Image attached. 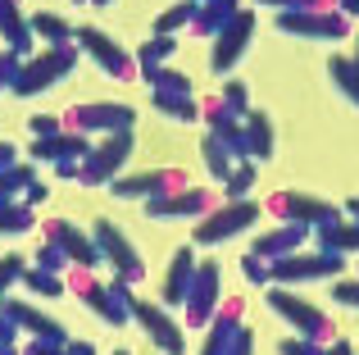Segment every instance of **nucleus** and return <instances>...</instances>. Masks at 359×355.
Here are the masks:
<instances>
[{"mask_svg":"<svg viewBox=\"0 0 359 355\" xmlns=\"http://www.w3.org/2000/svg\"><path fill=\"white\" fill-rule=\"evenodd\" d=\"M78 69V46H46L41 55H32V60L18 64V78H14V96H41V91H50L60 78H69V73Z\"/></svg>","mask_w":359,"mask_h":355,"instance_id":"f257e3e1","label":"nucleus"},{"mask_svg":"<svg viewBox=\"0 0 359 355\" xmlns=\"http://www.w3.org/2000/svg\"><path fill=\"white\" fill-rule=\"evenodd\" d=\"M73 296H78L100 323H109V328H123V323L132 319V310H128L132 292H128V283H118V278L114 283H96L91 269H73Z\"/></svg>","mask_w":359,"mask_h":355,"instance_id":"f03ea898","label":"nucleus"},{"mask_svg":"<svg viewBox=\"0 0 359 355\" xmlns=\"http://www.w3.org/2000/svg\"><path fill=\"white\" fill-rule=\"evenodd\" d=\"M128 160H132V128H123V133H105V142L91 146V151L82 155L78 182L82 187H109L123 173Z\"/></svg>","mask_w":359,"mask_h":355,"instance_id":"7ed1b4c3","label":"nucleus"},{"mask_svg":"<svg viewBox=\"0 0 359 355\" xmlns=\"http://www.w3.org/2000/svg\"><path fill=\"white\" fill-rule=\"evenodd\" d=\"M219 301H223V264L219 260H196L191 287H187V301H182L187 328H205L219 310Z\"/></svg>","mask_w":359,"mask_h":355,"instance_id":"20e7f679","label":"nucleus"},{"mask_svg":"<svg viewBox=\"0 0 359 355\" xmlns=\"http://www.w3.org/2000/svg\"><path fill=\"white\" fill-rule=\"evenodd\" d=\"M269 310L282 314V319L296 328V337H309V342H332V323H327V314L318 310V305L300 301V296H291L282 283H269Z\"/></svg>","mask_w":359,"mask_h":355,"instance_id":"39448f33","label":"nucleus"},{"mask_svg":"<svg viewBox=\"0 0 359 355\" xmlns=\"http://www.w3.org/2000/svg\"><path fill=\"white\" fill-rule=\"evenodd\" d=\"M278 32L305 41H341L351 36V18L341 9H278Z\"/></svg>","mask_w":359,"mask_h":355,"instance_id":"423d86ee","label":"nucleus"},{"mask_svg":"<svg viewBox=\"0 0 359 355\" xmlns=\"http://www.w3.org/2000/svg\"><path fill=\"white\" fill-rule=\"evenodd\" d=\"M255 219H259V201H250V196H241V201H228L219 205V210H210L201 223H196V246H219V241L237 237V232L255 228Z\"/></svg>","mask_w":359,"mask_h":355,"instance_id":"0eeeda50","label":"nucleus"},{"mask_svg":"<svg viewBox=\"0 0 359 355\" xmlns=\"http://www.w3.org/2000/svg\"><path fill=\"white\" fill-rule=\"evenodd\" d=\"M91 237H96V250H100V260H109V269H114V278L118 283H141L146 278V260L137 255V246H132L128 237H123V228L118 223H109V219H96V228H91Z\"/></svg>","mask_w":359,"mask_h":355,"instance_id":"6e6552de","label":"nucleus"},{"mask_svg":"<svg viewBox=\"0 0 359 355\" xmlns=\"http://www.w3.org/2000/svg\"><path fill=\"white\" fill-rule=\"evenodd\" d=\"M128 310H132V319L146 328V337L155 342L164 355H182V351H187V328H182V323H177L159 301H146V296L132 292V296H128Z\"/></svg>","mask_w":359,"mask_h":355,"instance_id":"1a4fd4ad","label":"nucleus"},{"mask_svg":"<svg viewBox=\"0 0 359 355\" xmlns=\"http://www.w3.org/2000/svg\"><path fill=\"white\" fill-rule=\"evenodd\" d=\"M346 269V255H332V250H314V255H300V250H291V255H278L269 260V278L273 283H318V278H337Z\"/></svg>","mask_w":359,"mask_h":355,"instance_id":"9d476101","label":"nucleus"},{"mask_svg":"<svg viewBox=\"0 0 359 355\" xmlns=\"http://www.w3.org/2000/svg\"><path fill=\"white\" fill-rule=\"evenodd\" d=\"M269 214H278L282 223H300V228H323V223L341 219V210L332 201H318V196H305V192H273Z\"/></svg>","mask_w":359,"mask_h":355,"instance_id":"9b49d317","label":"nucleus"},{"mask_svg":"<svg viewBox=\"0 0 359 355\" xmlns=\"http://www.w3.org/2000/svg\"><path fill=\"white\" fill-rule=\"evenodd\" d=\"M73 46H82V51H87L91 60H96L109 78H118V82H128L132 73H137V60H132L118 41H109L100 27H73Z\"/></svg>","mask_w":359,"mask_h":355,"instance_id":"f8f14e48","label":"nucleus"},{"mask_svg":"<svg viewBox=\"0 0 359 355\" xmlns=\"http://www.w3.org/2000/svg\"><path fill=\"white\" fill-rule=\"evenodd\" d=\"M177 187H187V173L182 169H146V173H128V178H114L109 182V192L118 196V201H155V196H168L177 192Z\"/></svg>","mask_w":359,"mask_h":355,"instance_id":"ddd939ff","label":"nucleus"},{"mask_svg":"<svg viewBox=\"0 0 359 355\" xmlns=\"http://www.w3.org/2000/svg\"><path fill=\"white\" fill-rule=\"evenodd\" d=\"M250 36H255V14H250V9H237V14H232V23L223 27L219 36H214L210 69H214V73H232V69L241 64L245 46H250Z\"/></svg>","mask_w":359,"mask_h":355,"instance_id":"4468645a","label":"nucleus"},{"mask_svg":"<svg viewBox=\"0 0 359 355\" xmlns=\"http://www.w3.org/2000/svg\"><path fill=\"white\" fill-rule=\"evenodd\" d=\"M214 210V192L205 187H177L168 196L146 201V219H205Z\"/></svg>","mask_w":359,"mask_h":355,"instance_id":"2eb2a0df","label":"nucleus"},{"mask_svg":"<svg viewBox=\"0 0 359 355\" xmlns=\"http://www.w3.org/2000/svg\"><path fill=\"white\" fill-rule=\"evenodd\" d=\"M132 119H137V109L128 105H73L69 114H64V128H73V133H123V128H132Z\"/></svg>","mask_w":359,"mask_h":355,"instance_id":"dca6fc26","label":"nucleus"},{"mask_svg":"<svg viewBox=\"0 0 359 355\" xmlns=\"http://www.w3.org/2000/svg\"><path fill=\"white\" fill-rule=\"evenodd\" d=\"M46 241H55V246L69 255L73 269H96V264H100L96 237H87L82 228H73L69 219H50V223H46Z\"/></svg>","mask_w":359,"mask_h":355,"instance_id":"f3484780","label":"nucleus"},{"mask_svg":"<svg viewBox=\"0 0 359 355\" xmlns=\"http://www.w3.org/2000/svg\"><path fill=\"white\" fill-rule=\"evenodd\" d=\"M0 310H5V319H14V328H27L36 342H55V347H64V342H69V333H64V323H60V319L41 314L36 305H27V301L0 296Z\"/></svg>","mask_w":359,"mask_h":355,"instance_id":"a211bd4d","label":"nucleus"},{"mask_svg":"<svg viewBox=\"0 0 359 355\" xmlns=\"http://www.w3.org/2000/svg\"><path fill=\"white\" fill-rule=\"evenodd\" d=\"M191 274H196V250L191 246H177L173 255H168L164 283H159V305H164V310H182L187 287H191Z\"/></svg>","mask_w":359,"mask_h":355,"instance_id":"6ab92c4d","label":"nucleus"},{"mask_svg":"<svg viewBox=\"0 0 359 355\" xmlns=\"http://www.w3.org/2000/svg\"><path fill=\"white\" fill-rule=\"evenodd\" d=\"M241 328V301H219L214 319L205 323V342H201V355H228L232 337Z\"/></svg>","mask_w":359,"mask_h":355,"instance_id":"aec40b11","label":"nucleus"},{"mask_svg":"<svg viewBox=\"0 0 359 355\" xmlns=\"http://www.w3.org/2000/svg\"><path fill=\"white\" fill-rule=\"evenodd\" d=\"M87 151H91L87 133H73V128H60V133L32 142V160H50V164L55 160H82Z\"/></svg>","mask_w":359,"mask_h":355,"instance_id":"412c9836","label":"nucleus"},{"mask_svg":"<svg viewBox=\"0 0 359 355\" xmlns=\"http://www.w3.org/2000/svg\"><path fill=\"white\" fill-rule=\"evenodd\" d=\"M309 237V228H300V223H282V228H269L264 237H255L250 255L259 260H278V255H291V250H300Z\"/></svg>","mask_w":359,"mask_h":355,"instance_id":"4be33fe9","label":"nucleus"},{"mask_svg":"<svg viewBox=\"0 0 359 355\" xmlns=\"http://www.w3.org/2000/svg\"><path fill=\"white\" fill-rule=\"evenodd\" d=\"M241 9V0H196L191 14V32L196 36H219L223 27L232 23V14Z\"/></svg>","mask_w":359,"mask_h":355,"instance_id":"5701e85b","label":"nucleus"},{"mask_svg":"<svg viewBox=\"0 0 359 355\" xmlns=\"http://www.w3.org/2000/svg\"><path fill=\"white\" fill-rule=\"evenodd\" d=\"M0 41H5V51H18V55H27L36 41L23 9H18V0H0Z\"/></svg>","mask_w":359,"mask_h":355,"instance_id":"b1692460","label":"nucleus"},{"mask_svg":"<svg viewBox=\"0 0 359 355\" xmlns=\"http://www.w3.org/2000/svg\"><path fill=\"white\" fill-rule=\"evenodd\" d=\"M318 237V250H332V255H355L359 250V219H337V223H323V228H314Z\"/></svg>","mask_w":359,"mask_h":355,"instance_id":"393cba45","label":"nucleus"},{"mask_svg":"<svg viewBox=\"0 0 359 355\" xmlns=\"http://www.w3.org/2000/svg\"><path fill=\"white\" fill-rule=\"evenodd\" d=\"M241 123H245V142H250V160H269L273 155V123H269V114L250 105V114H245Z\"/></svg>","mask_w":359,"mask_h":355,"instance_id":"a878e982","label":"nucleus"},{"mask_svg":"<svg viewBox=\"0 0 359 355\" xmlns=\"http://www.w3.org/2000/svg\"><path fill=\"white\" fill-rule=\"evenodd\" d=\"M327 78H332V87L341 91L351 105H359V64L351 55H337V60H327Z\"/></svg>","mask_w":359,"mask_h":355,"instance_id":"bb28decb","label":"nucleus"},{"mask_svg":"<svg viewBox=\"0 0 359 355\" xmlns=\"http://www.w3.org/2000/svg\"><path fill=\"white\" fill-rule=\"evenodd\" d=\"M27 27H32V36H41L46 46H73V27L64 23L60 14H46L41 9V14L27 18Z\"/></svg>","mask_w":359,"mask_h":355,"instance_id":"cd10ccee","label":"nucleus"},{"mask_svg":"<svg viewBox=\"0 0 359 355\" xmlns=\"http://www.w3.org/2000/svg\"><path fill=\"white\" fill-rule=\"evenodd\" d=\"M155 109L164 119H173V123H196V119H201V105H196L191 96H168V91H155Z\"/></svg>","mask_w":359,"mask_h":355,"instance_id":"c85d7f7f","label":"nucleus"},{"mask_svg":"<svg viewBox=\"0 0 359 355\" xmlns=\"http://www.w3.org/2000/svg\"><path fill=\"white\" fill-rule=\"evenodd\" d=\"M201 160H205V169H210V178H214V182H223V178L232 173V164H237V160L228 155V146H223L214 133L201 142Z\"/></svg>","mask_w":359,"mask_h":355,"instance_id":"c756f323","label":"nucleus"},{"mask_svg":"<svg viewBox=\"0 0 359 355\" xmlns=\"http://www.w3.org/2000/svg\"><path fill=\"white\" fill-rule=\"evenodd\" d=\"M18 283L27 287V292L32 296H46V301H50V296H64L69 292V287H64V274H46V269H23V278H18Z\"/></svg>","mask_w":359,"mask_h":355,"instance_id":"7c9ffc66","label":"nucleus"},{"mask_svg":"<svg viewBox=\"0 0 359 355\" xmlns=\"http://www.w3.org/2000/svg\"><path fill=\"white\" fill-rule=\"evenodd\" d=\"M141 73H146V82L155 91H168V96H191V78L177 73V69H164V64H159V69H141Z\"/></svg>","mask_w":359,"mask_h":355,"instance_id":"2f4dec72","label":"nucleus"},{"mask_svg":"<svg viewBox=\"0 0 359 355\" xmlns=\"http://www.w3.org/2000/svg\"><path fill=\"white\" fill-rule=\"evenodd\" d=\"M191 14H196V0H177V5H168L164 14L155 18V36H173V32H182V27H191Z\"/></svg>","mask_w":359,"mask_h":355,"instance_id":"473e14b6","label":"nucleus"},{"mask_svg":"<svg viewBox=\"0 0 359 355\" xmlns=\"http://www.w3.org/2000/svg\"><path fill=\"white\" fill-rule=\"evenodd\" d=\"M32 205H23V201H9V205H0V232L5 237H18V232H27L32 228Z\"/></svg>","mask_w":359,"mask_h":355,"instance_id":"72a5a7b5","label":"nucleus"},{"mask_svg":"<svg viewBox=\"0 0 359 355\" xmlns=\"http://www.w3.org/2000/svg\"><path fill=\"white\" fill-rule=\"evenodd\" d=\"M173 51H177V36H146L141 51H137V64H141V69H159Z\"/></svg>","mask_w":359,"mask_h":355,"instance_id":"f704fd0d","label":"nucleus"},{"mask_svg":"<svg viewBox=\"0 0 359 355\" xmlns=\"http://www.w3.org/2000/svg\"><path fill=\"white\" fill-rule=\"evenodd\" d=\"M250 187H255V160L232 164V173L223 178V192H228V201H241V196H250Z\"/></svg>","mask_w":359,"mask_h":355,"instance_id":"c9c22d12","label":"nucleus"},{"mask_svg":"<svg viewBox=\"0 0 359 355\" xmlns=\"http://www.w3.org/2000/svg\"><path fill=\"white\" fill-rule=\"evenodd\" d=\"M32 169H27V164H14V169H0V205H9V201H14V196L18 192H23V187L27 182H32Z\"/></svg>","mask_w":359,"mask_h":355,"instance_id":"e433bc0d","label":"nucleus"},{"mask_svg":"<svg viewBox=\"0 0 359 355\" xmlns=\"http://www.w3.org/2000/svg\"><path fill=\"white\" fill-rule=\"evenodd\" d=\"M223 109H228V114H237V119H245L250 114V91H245V82H237V78H228L223 82Z\"/></svg>","mask_w":359,"mask_h":355,"instance_id":"4c0bfd02","label":"nucleus"},{"mask_svg":"<svg viewBox=\"0 0 359 355\" xmlns=\"http://www.w3.org/2000/svg\"><path fill=\"white\" fill-rule=\"evenodd\" d=\"M36 269H46V274H69V255H64L60 246H55V241H46L41 250H36Z\"/></svg>","mask_w":359,"mask_h":355,"instance_id":"58836bf2","label":"nucleus"},{"mask_svg":"<svg viewBox=\"0 0 359 355\" xmlns=\"http://www.w3.org/2000/svg\"><path fill=\"white\" fill-rule=\"evenodd\" d=\"M23 269H27V260H23V255H0V296H5L9 287L23 278Z\"/></svg>","mask_w":359,"mask_h":355,"instance_id":"ea45409f","label":"nucleus"},{"mask_svg":"<svg viewBox=\"0 0 359 355\" xmlns=\"http://www.w3.org/2000/svg\"><path fill=\"white\" fill-rule=\"evenodd\" d=\"M278 355H327L323 342H309V337H282Z\"/></svg>","mask_w":359,"mask_h":355,"instance_id":"a19ab883","label":"nucleus"},{"mask_svg":"<svg viewBox=\"0 0 359 355\" xmlns=\"http://www.w3.org/2000/svg\"><path fill=\"white\" fill-rule=\"evenodd\" d=\"M241 274H245V278H250V283H255V287H269V283H273V278H269V260H259V255H250V250H245V255H241Z\"/></svg>","mask_w":359,"mask_h":355,"instance_id":"79ce46f5","label":"nucleus"},{"mask_svg":"<svg viewBox=\"0 0 359 355\" xmlns=\"http://www.w3.org/2000/svg\"><path fill=\"white\" fill-rule=\"evenodd\" d=\"M18 64H23V55H18V51H0V91H9V87H14Z\"/></svg>","mask_w":359,"mask_h":355,"instance_id":"37998d69","label":"nucleus"},{"mask_svg":"<svg viewBox=\"0 0 359 355\" xmlns=\"http://www.w3.org/2000/svg\"><path fill=\"white\" fill-rule=\"evenodd\" d=\"M332 296L341 305H351V310H359V278H341V283H332Z\"/></svg>","mask_w":359,"mask_h":355,"instance_id":"c03bdc74","label":"nucleus"},{"mask_svg":"<svg viewBox=\"0 0 359 355\" xmlns=\"http://www.w3.org/2000/svg\"><path fill=\"white\" fill-rule=\"evenodd\" d=\"M255 5H273V9H332V0H255Z\"/></svg>","mask_w":359,"mask_h":355,"instance_id":"a18cd8bd","label":"nucleus"},{"mask_svg":"<svg viewBox=\"0 0 359 355\" xmlns=\"http://www.w3.org/2000/svg\"><path fill=\"white\" fill-rule=\"evenodd\" d=\"M228 355H255V333L245 328V323H241V328H237V337H232V347H228Z\"/></svg>","mask_w":359,"mask_h":355,"instance_id":"49530a36","label":"nucleus"},{"mask_svg":"<svg viewBox=\"0 0 359 355\" xmlns=\"http://www.w3.org/2000/svg\"><path fill=\"white\" fill-rule=\"evenodd\" d=\"M27 128H32V137H50V133H60V123H55L50 114H32V119H27Z\"/></svg>","mask_w":359,"mask_h":355,"instance_id":"de8ad7c7","label":"nucleus"},{"mask_svg":"<svg viewBox=\"0 0 359 355\" xmlns=\"http://www.w3.org/2000/svg\"><path fill=\"white\" fill-rule=\"evenodd\" d=\"M46 196H50V187H46V182H36V178L23 187V205H41Z\"/></svg>","mask_w":359,"mask_h":355,"instance_id":"09e8293b","label":"nucleus"},{"mask_svg":"<svg viewBox=\"0 0 359 355\" xmlns=\"http://www.w3.org/2000/svg\"><path fill=\"white\" fill-rule=\"evenodd\" d=\"M23 355H69V351H64V347H55V342H36V337H32Z\"/></svg>","mask_w":359,"mask_h":355,"instance_id":"8fccbe9b","label":"nucleus"},{"mask_svg":"<svg viewBox=\"0 0 359 355\" xmlns=\"http://www.w3.org/2000/svg\"><path fill=\"white\" fill-rule=\"evenodd\" d=\"M18 164V146L14 142H0V169H14Z\"/></svg>","mask_w":359,"mask_h":355,"instance_id":"3c124183","label":"nucleus"},{"mask_svg":"<svg viewBox=\"0 0 359 355\" xmlns=\"http://www.w3.org/2000/svg\"><path fill=\"white\" fill-rule=\"evenodd\" d=\"M78 169H82V160H55V173L60 178H73V182H78Z\"/></svg>","mask_w":359,"mask_h":355,"instance_id":"603ef678","label":"nucleus"},{"mask_svg":"<svg viewBox=\"0 0 359 355\" xmlns=\"http://www.w3.org/2000/svg\"><path fill=\"white\" fill-rule=\"evenodd\" d=\"M14 319H5V310H0V347H14Z\"/></svg>","mask_w":359,"mask_h":355,"instance_id":"864d4df0","label":"nucleus"},{"mask_svg":"<svg viewBox=\"0 0 359 355\" xmlns=\"http://www.w3.org/2000/svg\"><path fill=\"white\" fill-rule=\"evenodd\" d=\"M64 351H69V355H96V347H91V342H64Z\"/></svg>","mask_w":359,"mask_h":355,"instance_id":"5fc2aeb1","label":"nucleus"},{"mask_svg":"<svg viewBox=\"0 0 359 355\" xmlns=\"http://www.w3.org/2000/svg\"><path fill=\"white\" fill-rule=\"evenodd\" d=\"M337 9H341L346 18H359V0H337Z\"/></svg>","mask_w":359,"mask_h":355,"instance_id":"6e6d98bb","label":"nucleus"},{"mask_svg":"<svg viewBox=\"0 0 359 355\" xmlns=\"http://www.w3.org/2000/svg\"><path fill=\"white\" fill-rule=\"evenodd\" d=\"M327 355H355L351 342H327Z\"/></svg>","mask_w":359,"mask_h":355,"instance_id":"4d7b16f0","label":"nucleus"},{"mask_svg":"<svg viewBox=\"0 0 359 355\" xmlns=\"http://www.w3.org/2000/svg\"><path fill=\"white\" fill-rule=\"evenodd\" d=\"M346 214H351V219H359V196H355L351 205H346Z\"/></svg>","mask_w":359,"mask_h":355,"instance_id":"13d9d810","label":"nucleus"},{"mask_svg":"<svg viewBox=\"0 0 359 355\" xmlns=\"http://www.w3.org/2000/svg\"><path fill=\"white\" fill-rule=\"evenodd\" d=\"M0 355H18V351H14V347H0Z\"/></svg>","mask_w":359,"mask_h":355,"instance_id":"bf43d9fd","label":"nucleus"},{"mask_svg":"<svg viewBox=\"0 0 359 355\" xmlns=\"http://www.w3.org/2000/svg\"><path fill=\"white\" fill-rule=\"evenodd\" d=\"M351 60H355V64H359V36H355V55H351Z\"/></svg>","mask_w":359,"mask_h":355,"instance_id":"052dcab7","label":"nucleus"},{"mask_svg":"<svg viewBox=\"0 0 359 355\" xmlns=\"http://www.w3.org/2000/svg\"><path fill=\"white\" fill-rule=\"evenodd\" d=\"M91 5H109V0H91Z\"/></svg>","mask_w":359,"mask_h":355,"instance_id":"680f3d73","label":"nucleus"},{"mask_svg":"<svg viewBox=\"0 0 359 355\" xmlns=\"http://www.w3.org/2000/svg\"><path fill=\"white\" fill-rule=\"evenodd\" d=\"M114 355H128V351H114Z\"/></svg>","mask_w":359,"mask_h":355,"instance_id":"e2e57ef3","label":"nucleus"}]
</instances>
